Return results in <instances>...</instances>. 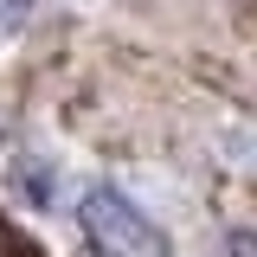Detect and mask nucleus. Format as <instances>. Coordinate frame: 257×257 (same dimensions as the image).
Here are the masks:
<instances>
[{
	"instance_id": "f03ea898",
	"label": "nucleus",
	"mask_w": 257,
	"mask_h": 257,
	"mask_svg": "<svg viewBox=\"0 0 257 257\" xmlns=\"http://www.w3.org/2000/svg\"><path fill=\"white\" fill-rule=\"evenodd\" d=\"M0 257H45V251L32 244L26 231H20V225H7V219H0Z\"/></svg>"
},
{
	"instance_id": "f257e3e1",
	"label": "nucleus",
	"mask_w": 257,
	"mask_h": 257,
	"mask_svg": "<svg viewBox=\"0 0 257 257\" xmlns=\"http://www.w3.org/2000/svg\"><path fill=\"white\" fill-rule=\"evenodd\" d=\"M77 219H84V238H90L96 257H174L167 231L135 199H122L116 187H90L84 206H77Z\"/></svg>"
}]
</instances>
